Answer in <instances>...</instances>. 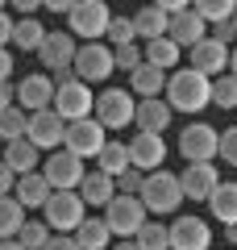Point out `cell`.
Masks as SVG:
<instances>
[{
  "instance_id": "obj_1",
  "label": "cell",
  "mask_w": 237,
  "mask_h": 250,
  "mask_svg": "<svg viewBox=\"0 0 237 250\" xmlns=\"http://www.w3.org/2000/svg\"><path fill=\"white\" fill-rule=\"evenodd\" d=\"M167 104L175 113H200V108H208L212 104V80L192 71V67H179L167 80Z\"/></svg>"
},
{
  "instance_id": "obj_2",
  "label": "cell",
  "mask_w": 237,
  "mask_h": 250,
  "mask_svg": "<svg viewBox=\"0 0 237 250\" xmlns=\"http://www.w3.org/2000/svg\"><path fill=\"white\" fill-rule=\"evenodd\" d=\"M54 113L62 117V121H88V117H96V96H92V83L75 80V71L67 75V80H59V92H54Z\"/></svg>"
},
{
  "instance_id": "obj_3",
  "label": "cell",
  "mask_w": 237,
  "mask_h": 250,
  "mask_svg": "<svg viewBox=\"0 0 237 250\" xmlns=\"http://www.w3.org/2000/svg\"><path fill=\"white\" fill-rule=\"evenodd\" d=\"M146 221H150V208L141 205V196H121V192H117L113 205L104 208V225L113 229L117 242H121V238H138Z\"/></svg>"
},
{
  "instance_id": "obj_4",
  "label": "cell",
  "mask_w": 237,
  "mask_h": 250,
  "mask_svg": "<svg viewBox=\"0 0 237 250\" xmlns=\"http://www.w3.org/2000/svg\"><path fill=\"white\" fill-rule=\"evenodd\" d=\"M71 38H83V42H100L108 38V25H113V9L104 0H75L71 9Z\"/></svg>"
},
{
  "instance_id": "obj_5",
  "label": "cell",
  "mask_w": 237,
  "mask_h": 250,
  "mask_svg": "<svg viewBox=\"0 0 237 250\" xmlns=\"http://www.w3.org/2000/svg\"><path fill=\"white\" fill-rule=\"evenodd\" d=\"M42 221L50 225L54 233H75L79 225L88 221V205H83L79 192H54V196L46 200V208H42Z\"/></svg>"
},
{
  "instance_id": "obj_6",
  "label": "cell",
  "mask_w": 237,
  "mask_h": 250,
  "mask_svg": "<svg viewBox=\"0 0 237 250\" xmlns=\"http://www.w3.org/2000/svg\"><path fill=\"white\" fill-rule=\"evenodd\" d=\"M75 80L83 83H104L108 75L117 71V59H113V46L108 42H79V54H75Z\"/></svg>"
},
{
  "instance_id": "obj_7",
  "label": "cell",
  "mask_w": 237,
  "mask_h": 250,
  "mask_svg": "<svg viewBox=\"0 0 237 250\" xmlns=\"http://www.w3.org/2000/svg\"><path fill=\"white\" fill-rule=\"evenodd\" d=\"M141 205L150 208V213H175L179 205H183V188H179V175L175 171H154V175H146V188H141Z\"/></svg>"
},
{
  "instance_id": "obj_8",
  "label": "cell",
  "mask_w": 237,
  "mask_h": 250,
  "mask_svg": "<svg viewBox=\"0 0 237 250\" xmlns=\"http://www.w3.org/2000/svg\"><path fill=\"white\" fill-rule=\"evenodd\" d=\"M179 154L187 163H217L220 159V129H212L208 121H192L179 134Z\"/></svg>"
},
{
  "instance_id": "obj_9",
  "label": "cell",
  "mask_w": 237,
  "mask_h": 250,
  "mask_svg": "<svg viewBox=\"0 0 237 250\" xmlns=\"http://www.w3.org/2000/svg\"><path fill=\"white\" fill-rule=\"evenodd\" d=\"M108 146V129L88 117V121H71L67 125V138H62V150H71L75 159H100V150Z\"/></svg>"
},
{
  "instance_id": "obj_10",
  "label": "cell",
  "mask_w": 237,
  "mask_h": 250,
  "mask_svg": "<svg viewBox=\"0 0 237 250\" xmlns=\"http://www.w3.org/2000/svg\"><path fill=\"white\" fill-rule=\"evenodd\" d=\"M133 117H138V100H133V92L104 88L96 96V121L104 125V129H125V125H133Z\"/></svg>"
},
{
  "instance_id": "obj_11",
  "label": "cell",
  "mask_w": 237,
  "mask_h": 250,
  "mask_svg": "<svg viewBox=\"0 0 237 250\" xmlns=\"http://www.w3.org/2000/svg\"><path fill=\"white\" fill-rule=\"evenodd\" d=\"M42 175L50 179V188L54 192H79V184H83V159H75L71 150H54L50 159H46V167H42Z\"/></svg>"
},
{
  "instance_id": "obj_12",
  "label": "cell",
  "mask_w": 237,
  "mask_h": 250,
  "mask_svg": "<svg viewBox=\"0 0 237 250\" xmlns=\"http://www.w3.org/2000/svg\"><path fill=\"white\" fill-rule=\"evenodd\" d=\"M225 184L217 171V163H187L183 171H179V188H183V200H204L208 205V196L217 192V188Z\"/></svg>"
},
{
  "instance_id": "obj_13",
  "label": "cell",
  "mask_w": 237,
  "mask_h": 250,
  "mask_svg": "<svg viewBox=\"0 0 237 250\" xmlns=\"http://www.w3.org/2000/svg\"><path fill=\"white\" fill-rule=\"evenodd\" d=\"M54 92H59V83H54L46 71L25 75V80L17 83V108H25L29 117L42 113V108H54Z\"/></svg>"
},
{
  "instance_id": "obj_14",
  "label": "cell",
  "mask_w": 237,
  "mask_h": 250,
  "mask_svg": "<svg viewBox=\"0 0 237 250\" xmlns=\"http://www.w3.org/2000/svg\"><path fill=\"white\" fill-rule=\"evenodd\" d=\"M29 142L38 146V150H62V138H67V121H62L54 108H42V113H34L29 117Z\"/></svg>"
},
{
  "instance_id": "obj_15",
  "label": "cell",
  "mask_w": 237,
  "mask_h": 250,
  "mask_svg": "<svg viewBox=\"0 0 237 250\" xmlns=\"http://www.w3.org/2000/svg\"><path fill=\"white\" fill-rule=\"evenodd\" d=\"M75 54H79V42H75L71 34H62V29H54V34H46L38 59H42L46 75H50V71L62 75V71H71V67H75Z\"/></svg>"
},
{
  "instance_id": "obj_16",
  "label": "cell",
  "mask_w": 237,
  "mask_h": 250,
  "mask_svg": "<svg viewBox=\"0 0 237 250\" xmlns=\"http://www.w3.org/2000/svg\"><path fill=\"white\" fill-rule=\"evenodd\" d=\"M171 250H212V229L204 217H175L171 221Z\"/></svg>"
},
{
  "instance_id": "obj_17",
  "label": "cell",
  "mask_w": 237,
  "mask_h": 250,
  "mask_svg": "<svg viewBox=\"0 0 237 250\" xmlns=\"http://www.w3.org/2000/svg\"><path fill=\"white\" fill-rule=\"evenodd\" d=\"M229 46L217 42V38H204L200 46H192V71L208 75V80H220V75H229Z\"/></svg>"
},
{
  "instance_id": "obj_18",
  "label": "cell",
  "mask_w": 237,
  "mask_h": 250,
  "mask_svg": "<svg viewBox=\"0 0 237 250\" xmlns=\"http://www.w3.org/2000/svg\"><path fill=\"white\" fill-rule=\"evenodd\" d=\"M129 163L138 171H146V175L162 171V163H167V142H162L158 134H138L129 142Z\"/></svg>"
},
{
  "instance_id": "obj_19",
  "label": "cell",
  "mask_w": 237,
  "mask_h": 250,
  "mask_svg": "<svg viewBox=\"0 0 237 250\" xmlns=\"http://www.w3.org/2000/svg\"><path fill=\"white\" fill-rule=\"evenodd\" d=\"M171 117H175V108L167 104V96L158 100H138V117H133V125H138V134H167Z\"/></svg>"
},
{
  "instance_id": "obj_20",
  "label": "cell",
  "mask_w": 237,
  "mask_h": 250,
  "mask_svg": "<svg viewBox=\"0 0 237 250\" xmlns=\"http://www.w3.org/2000/svg\"><path fill=\"white\" fill-rule=\"evenodd\" d=\"M167 38L179 46V50H183V46H200L204 38H208V25L200 21V13H196V9H187V13H179V17H171Z\"/></svg>"
},
{
  "instance_id": "obj_21",
  "label": "cell",
  "mask_w": 237,
  "mask_h": 250,
  "mask_svg": "<svg viewBox=\"0 0 237 250\" xmlns=\"http://www.w3.org/2000/svg\"><path fill=\"white\" fill-rule=\"evenodd\" d=\"M79 196H83V205L88 208H108L117 196V179L104 175V171H88L83 175V184H79Z\"/></svg>"
},
{
  "instance_id": "obj_22",
  "label": "cell",
  "mask_w": 237,
  "mask_h": 250,
  "mask_svg": "<svg viewBox=\"0 0 237 250\" xmlns=\"http://www.w3.org/2000/svg\"><path fill=\"white\" fill-rule=\"evenodd\" d=\"M167 71H158V67H150V62H141L138 71L129 75V92L141 100H158V96H167Z\"/></svg>"
},
{
  "instance_id": "obj_23",
  "label": "cell",
  "mask_w": 237,
  "mask_h": 250,
  "mask_svg": "<svg viewBox=\"0 0 237 250\" xmlns=\"http://www.w3.org/2000/svg\"><path fill=\"white\" fill-rule=\"evenodd\" d=\"M17 205L21 208H46V200L54 196V188H50V179L42 175V171H34V175H21L17 179Z\"/></svg>"
},
{
  "instance_id": "obj_24",
  "label": "cell",
  "mask_w": 237,
  "mask_h": 250,
  "mask_svg": "<svg viewBox=\"0 0 237 250\" xmlns=\"http://www.w3.org/2000/svg\"><path fill=\"white\" fill-rule=\"evenodd\" d=\"M133 29H138V38L141 42H158V38H167V29H171V17L158 4H146V9H138L133 13Z\"/></svg>"
},
{
  "instance_id": "obj_25",
  "label": "cell",
  "mask_w": 237,
  "mask_h": 250,
  "mask_svg": "<svg viewBox=\"0 0 237 250\" xmlns=\"http://www.w3.org/2000/svg\"><path fill=\"white\" fill-rule=\"evenodd\" d=\"M38 154H42V150H38L29 138H21V142H9V146H4V163H9V171H13L17 179H21V175H34Z\"/></svg>"
},
{
  "instance_id": "obj_26",
  "label": "cell",
  "mask_w": 237,
  "mask_h": 250,
  "mask_svg": "<svg viewBox=\"0 0 237 250\" xmlns=\"http://www.w3.org/2000/svg\"><path fill=\"white\" fill-rule=\"evenodd\" d=\"M141 54H146L150 67H158V71H175L179 59H183V50H179L171 38H158V42H146L141 46Z\"/></svg>"
},
{
  "instance_id": "obj_27",
  "label": "cell",
  "mask_w": 237,
  "mask_h": 250,
  "mask_svg": "<svg viewBox=\"0 0 237 250\" xmlns=\"http://www.w3.org/2000/svg\"><path fill=\"white\" fill-rule=\"evenodd\" d=\"M75 242L83 250H108L113 246V229L104 225V217H88V221L75 229Z\"/></svg>"
},
{
  "instance_id": "obj_28",
  "label": "cell",
  "mask_w": 237,
  "mask_h": 250,
  "mask_svg": "<svg viewBox=\"0 0 237 250\" xmlns=\"http://www.w3.org/2000/svg\"><path fill=\"white\" fill-rule=\"evenodd\" d=\"M129 167H133L129 163V142H108L104 150H100V159H96V171H104V175H113V179H121Z\"/></svg>"
},
{
  "instance_id": "obj_29",
  "label": "cell",
  "mask_w": 237,
  "mask_h": 250,
  "mask_svg": "<svg viewBox=\"0 0 237 250\" xmlns=\"http://www.w3.org/2000/svg\"><path fill=\"white\" fill-rule=\"evenodd\" d=\"M208 208L220 225H237V184H220L208 196Z\"/></svg>"
},
{
  "instance_id": "obj_30",
  "label": "cell",
  "mask_w": 237,
  "mask_h": 250,
  "mask_svg": "<svg viewBox=\"0 0 237 250\" xmlns=\"http://www.w3.org/2000/svg\"><path fill=\"white\" fill-rule=\"evenodd\" d=\"M25 229V208L17 205V196H0V242L17 238Z\"/></svg>"
},
{
  "instance_id": "obj_31",
  "label": "cell",
  "mask_w": 237,
  "mask_h": 250,
  "mask_svg": "<svg viewBox=\"0 0 237 250\" xmlns=\"http://www.w3.org/2000/svg\"><path fill=\"white\" fill-rule=\"evenodd\" d=\"M29 134V113L25 108H4V113H0V142L9 146V142H21V138Z\"/></svg>"
},
{
  "instance_id": "obj_32",
  "label": "cell",
  "mask_w": 237,
  "mask_h": 250,
  "mask_svg": "<svg viewBox=\"0 0 237 250\" xmlns=\"http://www.w3.org/2000/svg\"><path fill=\"white\" fill-rule=\"evenodd\" d=\"M42 42H46V29H42V21L38 17H21L17 21V29H13V46L17 50H42Z\"/></svg>"
},
{
  "instance_id": "obj_33",
  "label": "cell",
  "mask_w": 237,
  "mask_h": 250,
  "mask_svg": "<svg viewBox=\"0 0 237 250\" xmlns=\"http://www.w3.org/2000/svg\"><path fill=\"white\" fill-rule=\"evenodd\" d=\"M192 9L200 13L204 25H225V21L237 17V0H196Z\"/></svg>"
},
{
  "instance_id": "obj_34",
  "label": "cell",
  "mask_w": 237,
  "mask_h": 250,
  "mask_svg": "<svg viewBox=\"0 0 237 250\" xmlns=\"http://www.w3.org/2000/svg\"><path fill=\"white\" fill-rule=\"evenodd\" d=\"M133 242H138L141 250H171V225H162V221H146V225H141V233H138Z\"/></svg>"
},
{
  "instance_id": "obj_35",
  "label": "cell",
  "mask_w": 237,
  "mask_h": 250,
  "mask_svg": "<svg viewBox=\"0 0 237 250\" xmlns=\"http://www.w3.org/2000/svg\"><path fill=\"white\" fill-rule=\"evenodd\" d=\"M50 238H54V229L46 221H25V229L17 233V242L25 250H46V246H50Z\"/></svg>"
},
{
  "instance_id": "obj_36",
  "label": "cell",
  "mask_w": 237,
  "mask_h": 250,
  "mask_svg": "<svg viewBox=\"0 0 237 250\" xmlns=\"http://www.w3.org/2000/svg\"><path fill=\"white\" fill-rule=\"evenodd\" d=\"M212 104L217 108H237V75L212 80Z\"/></svg>"
},
{
  "instance_id": "obj_37",
  "label": "cell",
  "mask_w": 237,
  "mask_h": 250,
  "mask_svg": "<svg viewBox=\"0 0 237 250\" xmlns=\"http://www.w3.org/2000/svg\"><path fill=\"white\" fill-rule=\"evenodd\" d=\"M133 38H138L133 17H113V25H108V46H113V50H121V46H133Z\"/></svg>"
},
{
  "instance_id": "obj_38",
  "label": "cell",
  "mask_w": 237,
  "mask_h": 250,
  "mask_svg": "<svg viewBox=\"0 0 237 250\" xmlns=\"http://www.w3.org/2000/svg\"><path fill=\"white\" fill-rule=\"evenodd\" d=\"M113 59H117V67H121L125 75H133L141 62H146V54H141V46L133 42V46H121V50H113Z\"/></svg>"
},
{
  "instance_id": "obj_39",
  "label": "cell",
  "mask_w": 237,
  "mask_h": 250,
  "mask_svg": "<svg viewBox=\"0 0 237 250\" xmlns=\"http://www.w3.org/2000/svg\"><path fill=\"white\" fill-rule=\"evenodd\" d=\"M141 188H146V171H138V167H129L117 179V192H121V196H141Z\"/></svg>"
},
{
  "instance_id": "obj_40",
  "label": "cell",
  "mask_w": 237,
  "mask_h": 250,
  "mask_svg": "<svg viewBox=\"0 0 237 250\" xmlns=\"http://www.w3.org/2000/svg\"><path fill=\"white\" fill-rule=\"evenodd\" d=\"M220 159L229 167H237V125H229L225 134H220Z\"/></svg>"
},
{
  "instance_id": "obj_41",
  "label": "cell",
  "mask_w": 237,
  "mask_h": 250,
  "mask_svg": "<svg viewBox=\"0 0 237 250\" xmlns=\"http://www.w3.org/2000/svg\"><path fill=\"white\" fill-rule=\"evenodd\" d=\"M13 192H17V175L9 171V163L0 159V196H13Z\"/></svg>"
},
{
  "instance_id": "obj_42",
  "label": "cell",
  "mask_w": 237,
  "mask_h": 250,
  "mask_svg": "<svg viewBox=\"0 0 237 250\" xmlns=\"http://www.w3.org/2000/svg\"><path fill=\"white\" fill-rule=\"evenodd\" d=\"M13 29H17V21H13L9 13H0V50H9V42H13Z\"/></svg>"
},
{
  "instance_id": "obj_43",
  "label": "cell",
  "mask_w": 237,
  "mask_h": 250,
  "mask_svg": "<svg viewBox=\"0 0 237 250\" xmlns=\"http://www.w3.org/2000/svg\"><path fill=\"white\" fill-rule=\"evenodd\" d=\"M46 250H83V246L75 242V233H54V238H50V246H46Z\"/></svg>"
},
{
  "instance_id": "obj_44",
  "label": "cell",
  "mask_w": 237,
  "mask_h": 250,
  "mask_svg": "<svg viewBox=\"0 0 237 250\" xmlns=\"http://www.w3.org/2000/svg\"><path fill=\"white\" fill-rule=\"evenodd\" d=\"M208 38H217V42H237V25H233V21H225V25H212V34Z\"/></svg>"
},
{
  "instance_id": "obj_45",
  "label": "cell",
  "mask_w": 237,
  "mask_h": 250,
  "mask_svg": "<svg viewBox=\"0 0 237 250\" xmlns=\"http://www.w3.org/2000/svg\"><path fill=\"white\" fill-rule=\"evenodd\" d=\"M158 9L167 13V17H179V13H187L192 4H187V0H158Z\"/></svg>"
},
{
  "instance_id": "obj_46",
  "label": "cell",
  "mask_w": 237,
  "mask_h": 250,
  "mask_svg": "<svg viewBox=\"0 0 237 250\" xmlns=\"http://www.w3.org/2000/svg\"><path fill=\"white\" fill-rule=\"evenodd\" d=\"M13 104H17V88L4 80V83H0V113H4V108H13Z\"/></svg>"
},
{
  "instance_id": "obj_47",
  "label": "cell",
  "mask_w": 237,
  "mask_h": 250,
  "mask_svg": "<svg viewBox=\"0 0 237 250\" xmlns=\"http://www.w3.org/2000/svg\"><path fill=\"white\" fill-rule=\"evenodd\" d=\"M13 75V50H0V83Z\"/></svg>"
},
{
  "instance_id": "obj_48",
  "label": "cell",
  "mask_w": 237,
  "mask_h": 250,
  "mask_svg": "<svg viewBox=\"0 0 237 250\" xmlns=\"http://www.w3.org/2000/svg\"><path fill=\"white\" fill-rule=\"evenodd\" d=\"M13 9H21V17H34L38 9H46V4H38V0H17Z\"/></svg>"
},
{
  "instance_id": "obj_49",
  "label": "cell",
  "mask_w": 237,
  "mask_h": 250,
  "mask_svg": "<svg viewBox=\"0 0 237 250\" xmlns=\"http://www.w3.org/2000/svg\"><path fill=\"white\" fill-rule=\"evenodd\" d=\"M46 9H50V13H67V17H71V9H75V0H46Z\"/></svg>"
},
{
  "instance_id": "obj_50",
  "label": "cell",
  "mask_w": 237,
  "mask_h": 250,
  "mask_svg": "<svg viewBox=\"0 0 237 250\" xmlns=\"http://www.w3.org/2000/svg\"><path fill=\"white\" fill-rule=\"evenodd\" d=\"M113 250H141V246L133 238H121V242H113Z\"/></svg>"
},
{
  "instance_id": "obj_51",
  "label": "cell",
  "mask_w": 237,
  "mask_h": 250,
  "mask_svg": "<svg viewBox=\"0 0 237 250\" xmlns=\"http://www.w3.org/2000/svg\"><path fill=\"white\" fill-rule=\"evenodd\" d=\"M0 250H25V246H21L17 238H9V242H0Z\"/></svg>"
},
{
  "instance_id": "obj_52",
  "label": "cell",
  "mask_w": 237,
  "mask_h": 250,
  "mask_svg": "<svg viewBox=\"0 0 237 250\" xmlns=\"http://www.w3.org/2000/svg\"><path fill=\"white\" fill-rule=\"evenodd\" d=\"M225 242H233V246H237V225H225Z\"/></svg>"
},
{
  "instance_id": "obj_53",
  "label": "cell",
  "mask_w": 237,
  "mask_h": 250,
  "mask_svg": "<svg viewBox=\"0 0 237 250\" xmlns=\"http://www.w3.org/2000/svg\"><path fill=\"white\" fill-rule=\"evenodd\" d=\"M229 75H237V46H233V54H229Z\"/></svg>"
},
{
  "instance_id": "obj_54",
  "label": "cell",
  "mask_w": 237,
  "mask_h": 250,
  "mask_svg": "<svg viewBox=\"0 0 237 250\" xmlns=\"http://www.w3.org/2000/svg\"><path fill=\"white\" fill-rule=\"evenodd\" d=\"M4 9H9V4H0V13H4Z\"/></svg>"
},
{
  "instance_id": "obj_55",
  "label": "cell",
  "mask_w": 237,
  "mask_h": 250,
  "mask_svg": "<svg viewBox=\"0 0 237 250\" xmlns=\"http://www.w3.org/2000/svg\"><path fill=\"white\" fill-rule=\"evenodd\" d=\"M233 25H237V17H233Z\"/></svg>"
},
{
  "instance_id": "obj_56",
  "label": "cell",
  "mask_w": 237,
  "mask_h": 250,
  "mask_svg": "<svg viewBox=\"0 0 237 250\" xmlns=\"http://www.w3.org/2000/svg\"><path fill=\"white\" fill-rule=\"evenodd\" d=\"M108 250H113V246H108Z\"/></svg>"
}]
</instances>
